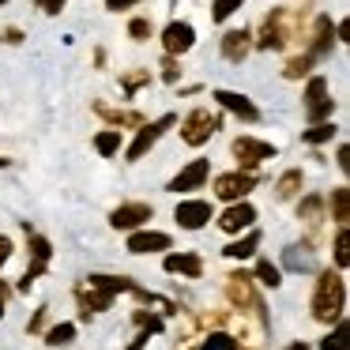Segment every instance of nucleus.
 <instances>
[{
	"label": "nucleus",
	"instance_id": "9",
	"mask_svg": "<svg viewBox=\"0 0 350 350\" xmlns=\"http://www.w3.org/2000/svg\"><path fill=\"white\" fill-rule=\"evenodd\" d=\"M174 219L181 222V230H204L211 222V204L207 200H181Z\"/></svg>",
	"mask_w": 350,
	"mask_h": 350
},
{
	"label": "nucleus",
	"instance_id": "39",
	"mask_svg": "<svg viewBox=\"0 0 350 350\" xmlns=\"http://www.w3.org/2000/svg\"><path fill=\"white\" fill-rule=\"evenodd\" d=\"M34 4H38V12H46V16H57L68 0H34Z\"/></svg>",
	"mask_w": 350,
	"mask_h": 350
},
{
	"label": "nucleus",
	"instance_id": "47",
	"mask_svg": "<svg viewBox=\"0 0 350 350\" xmlns=\"http://www.w3.org/2000/svg\"><path fill=\"white\" fill-rule=\"evenodd\" d=\"M4 166H12V162H8V159H0V170H4Z\"/></svg>",
	"mask_w": 350,
	"mask_h": 350
},
{
	"label": "nucleus",
	"instance_id": "35",
	"mask_svg": "<svg viewBox=\"0 0 350 350\" xmlns=\"http://www.w3.org/2000/svg\"><path fill=\"white\" fill-rule=\"evenodd\" d=\"M320 207H324V200H320V196H305L301 207H297V215H301V219H317Z\"/></svg>",
	"mask_w": 350,
	"mask_h": 350
},
{
	"label": "nucleus",
	"instance_id": "15",
	"mask_svg": "<svg viewBox=\"0 0 350 350\" xmlns=\"http://www.w3.org/2000/svg\"><path fill=\"white\" fill-rule=\"evenodd\" d=\"M226 290H230V297H234L237 305H249L252 312H264V305H260V297L252 294V275H245V271H234L226 279Z\"/></svg>",
	"mask_w": 350,
	"mask_h": 350
},
{
	"label": "nucleus",
	"instance_id": "45",
	"mask_svg": "<svg viewBox=\"0 0 350 350\" xmlns=\"http://www.w3.org/2000/svg\"><path fill=\"white\" fill-rule=\"evenodd\" d=\"M147 79H151V76H129V79H124V87H129V91H136V87L147 83Z\"/></svg>",
	"mask_w": 350,
	"mask_h": 350
},
{
	"label": "nucleus",
	"instance_id": "4",
	"mask_svg": "<svg viewBox=\"0 0 350 350\" xmlns=\"http://www.w3.org/2000/svg\"><path fill=\"white\" fill-rule=\"evenodd\" d=\"M174 124H177V117H174V113H162L154 124H144V129L136 132V139H132V147L124 151V159H129V162H139V159H144V154L162 139V132H170Z\"/></svg>",
	"mask_w": 350,
	"mask_h": 350
},
{
	"label": "nucleus",
	"instance_id": "19",
	"mask_svg": "<svg viewBox=\"0 0 350 350\" xmlns=\"http://www.w3.org/2000/svg\"><path fill=\"white\" fill-rule=\"evenodd\" d=\"M252 53V34L245 31H226V38H222V57H226V61H245V57Z\"/></svg>",
	"mask_w": 350,
	"mask_h": 350
},
{
	"label": "nucleus",
	"instance_id": "30",
	"mask_svg": "<svg viewBox=\"0 0 350 350\" xmlns=\"http://www.w3.org/2000/svg\"><path fill=\"white\" fill-rule=\"evenodd\" d=\"M332 136H335V124H332V121H324V124H312L309 132H301V139H305V144H312V147H317V144H327Z\"/></svg>",
	"mask_w": 350,
	"mask_h": 350
},
{
	"label": "nucleus",
	"instance_id": "46",
	"mask_svg": "<svg viewBox=\"0 0 350 350\" xmlns=\"http://www.w3.org/2000/svg\"><path fill=\"white\" fill-rule=\"evenodd\" d=\"M286 350H309V342H290Z\"/></svg>",
	"mask_w": 350,
	"mask_h": 350
},
{
	"label": "nucleus",
	"instance_id": "32",
	"mask_svg": "<svg viewBox=\"0 0 350 350\" xmlns=\"http://www.w3.org/2000/svg\"><path fill=\"white\" fill-rule=\"evenodd\" d=\"M256 279L264 282V286H271V290H275V286L282 282V271L271 264V260H260V264H256Z\"/></svg>",
	"mask_w": 350,
	"mask_h": 350
},
{
	"label": "nucleus",
	"instance_id": "41",
	"mask_svg": "<svg viewBox=\"0 0 350 350\" xmlns=\"http://www.w3.org/2000/svg\"><path fill=\"white\" fill-rule=\"evenodd\" d=\"M0 42H12V46H16V42H23V31H19V27H8V31H0Z\"/></svg>",
	"mask_w": 350,
	"mask_h": 350
},
{
	"label": "nucleus",
	"instance_id": "3",
	"mask_svg": "<svg viewBox=\"0 0 350 350\" xmlns=\"http://www.w3.org/2000/svg\"><path fill=\"white\" fill-rule=\"evenodd\" d=\"M335 102L327 98V79L324 76H312L309 87H305V121L309 124H324L332 117Z\"/></svg>",
	"mask_w": 350,
	"mask_h": 350
},
{
	"label": "nucleus",
	"instance_id": "1",
	"mask_svg": "<svg viewBox=\"0 0 350 350\" xmlns=\"http://www.w3.org/2000/svg\"><path fill=\"white\" fill-rule=\"evenodd\" d=\"M342 309H347V282H342V275L320 271L317 290H312V317L332 324V320H342Z\"/></svg>",
	"mask_w": 350,
	"mask_h": 350
},
{
	"label": "nucleus",
	"instance_id": "16",
	"mask_svg": "<svg viewBox=\"0 0 350 350\" xmlns=\"http://www.w3.org/2000/svg\"><path fill=\"white\" fill-rule=\"evenodd\" d=\"M192 350H245V347H241V339H237V335L230 332V327L211 324V332L200 335L196 347H192Z\"/></svg>",
	"mask_w": 350,
	"mask_h": 350
},
{
	"label": "nucleus",
	"instance_id": "24",
	"mask_svg": "<svg viewBox=\"0 0 350 350\" xmlns=\"http://www.w3.org/2000/svg\"><path fill=\"white\" fill-rule=\"evenodd\" d=\"M332 215H335V222H339V230H347V222H350V189H332Z\"/></svg>",
	"mask_w": 350,
	"mask_h": 350
},
{
	"label": "nucleus",
	"instance_id": "7",
	"mask_svg": "<svg viewBox=\"0 0 350 350\" xmlns=\"http://www.w3.org/2000/svg\"><path fill=\"white\" fill-rule=\"evenodd\" d=\"M275 144H264V139H252V136H237L234 139V159L241 162L245 170H252V166H260V162H267V159H275Z\"/></svg>",
	"mask_w": 350,
	"mask_h": 350
},
{
	"label": "nucleus",
	"instance_id": "13",
	"mask_svg": "<svg viewBox=\"0 0 350 350\" xmlns=\"http://www.w3.org/2000/svg\"><path fill=\"white\" fill-rule=\"evenodd\" d=\"M170 234H159V230H136L129 237V252L132 256H144V252H170Z\"/></svg>",
	"mask_w": 350,
	"mask_h": 350
},
{
	"label": "nucleus",
	"instance_id": "42",
	"mask_svg": "<svg viewBox=\"0 0 350 350\" xmlns=\"http://www.w3.org/2000/svg\"><path fill=\"white\" fill-rule=\"evenodd\" d=\"M42 327H46V309H38L31 317V324H27V332H42Z\"/></svg>",
	"mask_w": 350,
	"mask_h": 350
},
{
	"label": "nucleus",
	"instance_id": "48",
	"mask_svg": "<svg viewBox=\"0 0 350 350\" xmlns=\"http://www.w3.org/2000/svg\"><path fill=\"white\" fill-rule=\"evenodd\" d=\"M0 317H4V301H0Z\"/></svg>",
	"mask_w": 350,
	"mask_h": 350
},
{
	"label": "nucleus",
	"instance_id": "22",
	"mask_svg": "<svg viewBox=\"0 0 350 350\" xmlns=\"http://www.w3.org/2000/svg\"><path fill=\"white\" fill-rule=\"evenodd\" d=\"M87 282H91V286H98V290H106V294H113V297L117 294H129V290L136 286V282L124 279V275H121V279H117V275H91Z\"/></svg>",
	"mask_w": 350,
	"mask_h": 350
},
{
	"label": "nucleus",
	"instance_id": "10",
	"mask_svg": "<svg viewBox=\"0 0 350 350\" xmlns=\"http://www.w3.org/2000/svg\"><path fill=\"white\" fill-rule=\"evenodd\" d=\"M151 215H154L151 204H121L109 215V226L113 230H136V226H144V222H151Z\"/></svg>",
	"mask_w": 350,
	"mask_h": 350
},
{
	"label": "nucleus",
	"instance_id": "37",
	"mask_svg": "<svg viewBox=\"0 0 350 350\" xmlns=\"http://www.w3.org/2000/svg\"><path fill=\"white\" fill-rule=\"evenodd\" d=\"M129 34H132L136 42H147V38H151V23H147V19H132V23H129Z\"/></svg>",
	"mask_w": 350,
	"mask_h": 350
},
{
	"label": "nucleus",
	"instance_id": "8",
	"mask_svg": "<svg viewBox=\"0 0 350 350\" xmlns=\"http://www.w3.org/2000/svg\"><path fill=\"white\" fill-rule=\"evenodd\" d=\"M252 222H256V207H252L249 200H237V204H230L226 211L219 215V230H226V234L252 230Z\"/></svg>",
	"mask_w": 350,
	"mask_h": 350
},
{
	"label": "nucleus",
	"instance_id": "36",
	"mask_svg": "<svg viewBox=\"0 0 350 350\" xmlns=\"http://www.w3.org/2000/svg\"><path fill=\"white\" fill-rule=\"evenodd\" d=\"M162 79H166V83H177V79H181V64H177V57H162Z\"/></svg>",
	"mask_w": 350,
	"mask_h": 350
},
{
	"label": "nucleus",
	"instance_id": "11",
	"mask_svg": "<svg viewBox=\"0 0 350 350\" xmlns=\"http://www.w3.org/2000/svg\"><path fill=\"white\" fill-rule=\"evenodd\" d=\"M211 177V166H207V159H192L189 166L181 170V174L170 181V192H196L200 185Z\"/></svg>",
	"mask_w": 350,
	"mask_h": 350
},
{
	"label": "nucleus",
	"instance_id": "43",
	"mask_svg": "<svg viewBox=\"0 0 350 350\" xmlns=\"http://www.w3.org/2000/svg\"><path fill=\"white\" fill-rule=\"evenodd\" d=\"M335 162H339V170H342V174L350 170V151H347V144H342L339 151H335Z\"/></svg>",
	"mask_w": 350,
	"mask_h": 350
},
{
	"label": "nucleus",
	"instance_id": "6",
	"mask_svg": "<svg viewBox=\"0 0 350 350\" xmlns=\"http://www.w3.org/2000/svg\"><path fill=\"white\" fill-rule=\"evenodd\" d=\"M290 42V31H286V8H275L271 16L264 19V31H260V42H252L256 49H271L279 53L282 46Z\"/></svg>",
	"mask_w": 350,
	"mask_h": 350
},
{
	"label": "nucleus",
	"instance_id": "21",
	"mask_svg": "<svg viewBox=\"0 0 350 350\" xmlns=\"http://www.w3.org/2000/svg\"><path fill=\"white\" fill-rule=\"evenodd\" d=\"M256 249H260V230H245V237L230 241L226 249H222V256H230V260H245V256H252Z\"/></svg>",
	"mask_w": 350,
	"mask_h": 350
},
{
	"label": "nucleus",
	"instance_id": "49",
	"mask_svg": "<svg viewBox=\"0 0 350 350\" xmlns=\"http://www.w3.org/2000/svg\"><path fill=\"white\" fill-rule=\"evenodd\" d=\"M0 4H8V0H0Z\"/></svg>",
	"mask_w": 350,
	"mask_h": 350
},
{
	"label": "nucleus",
	"instance_id": "40",
	"mask_svg": "<svg viewBox=\"0 0 350 350\" xmlns=\"http://www.w3.org/2000/svg\"><path fill=\"white\" fill-rule=\"evenodd\" d=\"M139 0H106V12H129V8H136Z\"/></svg>",
	"mask_w": 350,
	"mask_h": 350
},
{
	"label": "nucleus",
	"instance_id": "34",
	"mask_svg": "<svg viewBox=\"0 0 350 350\" xmlns=\"http://www.w3.org/2000/svg\"><path fill=\"white\" fill-rule=\"evenodd\" d=\"M335 264L339 267H350V241H347V230L335 234Z\"/></svg>",
	"mask_w": 350,
	"mask_h": 350
},
{
	"label": "nucleus",
	"instance_id": "31",
	"mask_svg": "<svg viewBox=\"0 0 350 350\" xmlns=\"http://www.w3.org/2000/svg\"><path fill=\"white\" fill-rule=\"evenodd\" d=\"M245 0H211V19L215 23H222V19H230L234 12H241Z\"/></svg>",
	"mask_w": 350,
	"mask_h": 350
},
{
	"label": "nucleus",
	"instance_id": "5",
	"mask_svg": "<svg viewBox=\"0 0 350 350\" xmlns=\"http://www.w3.org/2000/svg\"><path fill=\"white\" fill-rule=\"evenodd\" d=\"M256 189V177L252 174H219L215 177V196L219 200H226V204H237V200H245L249 192Z\"/></svg>",
	"mask_w": 350,
	"mask_h": 350
},
{
	"label": "nucleus",
	"instance_id": "38",
	"mask_svg": "<svg viewBox=\"0 0 350 350\" xmlns=\"http://www.w3.org/2000/svg\"><path fill=\"white\" fill-rule=\"evenodd\" d=\"M286 264L294 267V271H309L312 260H309V256H297V249H290V252H286Z\"/></svg>",
	"mask_w": 350,
	"mask_h": 350
},
{
	"label": "nucleus",
	"instance_id": "20",
	"mask_svg": "<svg viewBox=\"0 0 350 350\" xmlns=\"http://www.w3.org/2000/svg\"><path fill=\"white\" fill-rule=\"evenodd\" d=\"M162 267H166L170 275H189V279H200V275H204V260L196 256V252H181V256H177V252H170L166 260H162Z\"/></svg>",
	"mask_w": 350,
	"mask_h": 350
},
{
	"label": "nucleus",
	"instance_id": "33",
	"mask_svg": "<svg viewBox=\"0 0 350 350\" xmlns=\"http://www.w3.org/2000/svg\"><path fill=\"white\" fill-rule=\"evenodd\" d=\"M309 68H312V57L301 53V57H294V61L286 64V72H282V76H286V79H301V76H309Z\"/></svg>",
	"mask_w": 350,
	"mask_h": 350
},
{
	"label": "nucleus",
	"instance_id": "44",
	"mask_svg": "<svg viewBox=\"0 0 350 350\" xmlns=\"http://www.w3.org/2000/svg\"><path fill=\"white\" fill-rule=\"evenodd\" d=\"M12 256V241H8V237H0V267H4V260H8Z\"/></svg>",
	"mask_w": 350,
	"mask_h": 350
},
{
	"label": "nucleus",
	"instance_id": "23",
	"mask_svg": "<svg viewBox=\"0 0 350 350\" xmlns=\"http://www.w3.org/2000/svg\"><path fill=\"white\" fill-rule=\"evenodd\" d=\"M301 185H305L301 170H286V174L279 177V185H275V196H279V200H294L297 192H301Z\"/></svg>",
	"mask_w": 350,
	"mask_h": 350
},
{
	"label": "nucleus",
	"instance_id": "17",
	"mask_svg": "<svg viewBox=\"0 0 350 350\" xmlns=\"http://www.w3.org/2000/svg\"><path fill=\"white\" fill-rule=\"evenodd\" d=\"M76 297H79V309H83L87 320H91L94 312H106L109 305H113V294H106V290H98V286H79Z\"/></svg>",
	"mask_w": 350,
	"mask_h": 350
},
{
	"label": "nucleus",
	"instance_id": "25",
	"mask_svg": "<svg viewBox=\"0 0 350 350\" xmlns=\"http://www.w3.org/2000/svg\"><path fill=\"white\" fill-rule=\"evenodd\" d=\"M23 230H27V241H31V256H34V264H49V256H53V245H49L46 237L34 234L31 222H23Z\"/></svg>",
	"mask_w": 350,
	"mask_h": 350
},
{
	"label": "nucleus",
	"instance_id": "27",
	"mask_svg": "<svg viewBox=\"0 0 350 350\" xmlns=\"http://www.w3.org/2000/svg\"><path fill=\"white\" fill-rule=\"evenodd\" d=\"M320 350H347V320H335V332L320 339Z\"/></svg>",
	"mask_w": 350,
	"mask_h": 350
},
{
	"label": "nucleus",
	"instance_id": "14",
	"mask_svg": "<svg viewBox=\"0 0 350 350\" xmlns=\"http://www.w3.org/2000/svg\"><path fill=\"white\" fill-rule=\"evenodd\" d=\"M215 102H219L222 109H226V113H234V117H241V121H260V109L252 106L249 98H245V94H237V91H215Z\"/></svg>",
	"mask_w": 350,
	"mask_h": 350
},
{
	"label": "nucleus",
	"instance_id": "29",
	"mask_svg": "<svg viewBox=\"0 0 350 350\" xmlns=\"http://www.w3.org/2000/svg\"><path fill=\"white\" fill-rule=\"evenodd\" d=\"M94 109H98L106 121H113V124H132V121H139L136 113H129V109H113V106H106V102H94Z\"/></svg>",
	"mask_w": 350,
	"mask_h": 350
},
{
	"label": "nucleus",
	"instance_id": "28",
	"mask_svg": "<svg viewBox=\"0 0 350 350\" xmlns=\"http://www.w3.org/2000/svg\"><path fill=\"white\" fill-rule=\"evenodd\" d=\"M76 339V324H57L46 332V342L49 347H68V342Z\"/></svg>",
	"mask_w": 350,
	"mask_h": 350
},
{
	"label": "nucleus",
	"instance_id": "18",
	"mask_svg": "<svg viewBox=\"0 0 350 350\" xmlns=\"http://www.w3.org/2000/svg\"><path fill=\"white\" fill-rule=\"evenodd\" d=\"M332 42H335V23L327 16H317V23H312V49L309 57L317 61V57H327L332 53Z\"/></svg>",
	"mask_w": 350,
	"mask_h": 350
},
{
	"label": "nucleus",
	"instance_id": "12",
	"mask_svg": "<svg viewBox=\"0 0 350 350\" xmlns=\"http://www.w3.org/2000/svg\"><path fill=\"white\" fill-rule=\"evenodd\" d=\"M192 42H196V31H192V23H170L166 31H162V46H166V57L189 53Z\"/></svg>",
	"mask_w": 350,
	"mask_h": 350
},
{
	"label": "nucleus",
	"instance_id": "26",
	"mask_svg": "<svg viewBox=\"0 0 350 350\" xmlns=\"http://www.w3.org/2000/svg\"><path fill=\"white\" fill-rule=\"evenodd\" d=\"M94 151L102 154V159H109V154L121 151V132L109 129V132H98V139H94Z\"/></svg>",
	"mask_w": 350,
	"mask_h": 350
},
{
	"label": "nucleus",
	"instance_id": "2",
	"mask_svg": "<svg viewBox=\"0 0 350 350\" xmlns=\"http://www.w3.org/2000/svg\"><path fill=\"white\" fill-rule=\"evenodd\" d=\"M219 124H222V121L211 113V109L200 106V109H192V113L181 121V139H185L189 147H204L207 139H211L215 132H219Z\"/></svg>",
	"mask_w": 350,
	"mask_h": 350
}]
</instances>
